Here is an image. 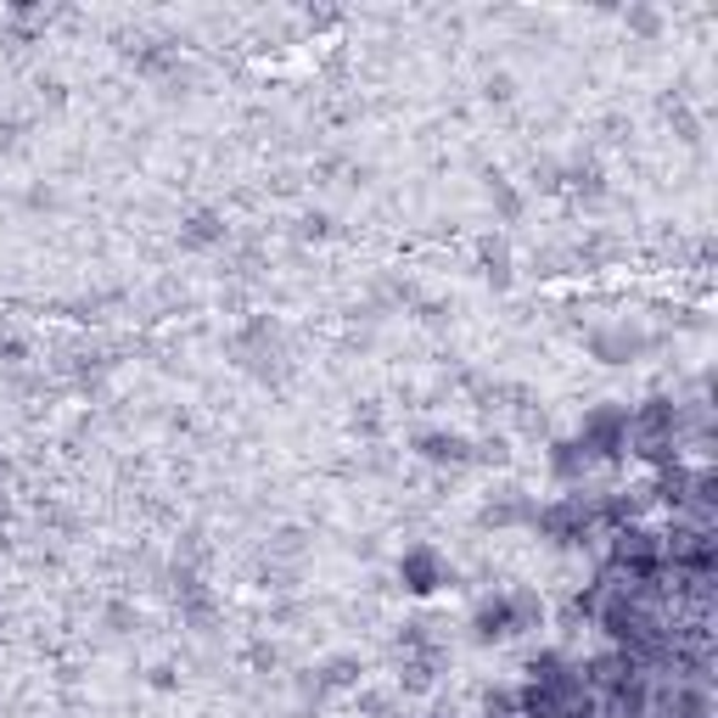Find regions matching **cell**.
Returning a JSON list of instances; mask_svg holds the SVG:
<instances>
[{"label":"cell","mask_w":718,"mask_h":718,"mask_svg":"<svg viewBox=\"0 0 718 718\" xmlns=\"http://www.w3.org/2000/svg\"><path fill=\"white\" fill-rule=\"evenodd\" d=\"M640 348H646L640 331H601V337H595V359H606V366H628Z\"/></svg>","instance_id":"obj_8"},{"label":"cell","mask_w":718,"mask_h":718,"mask_svg":"<svg viewBox=\"0 0 718 718\" xmlns=\"http://www.w3.org/2000/svg\"><path fill=\"white\" fill-rule=\"evenodd\" d=\"M353 674H359V663H353V657H331V663H326V674H320V685H353Z\"/></svg>","instance_id":"obj_14"},{"label":"cell","mask_w":718,"mask_h":718,"mask_svg":"<svg viewBox=\"0 0 718 718\" xmlns=\"http://www.w3.org/2000/svg\"><path fill=\"white\" fill-rule=\"evenodd\" d=\"M679 404L674 399H646L640 410H628V455H640L646 466H674L679 461Z\"/></svg>","instance_id":"obj_1"},{"label":"cell","mask_w":718,"mask_h":718,"mask_svg":"<svg viewBox=\"0 0 718 718\" xmlns=\"http://www.w3.org/2000/svg\"><path fill=\"white\" fill-rule=\"evenodd\" d=\"M511 606H516V623H522V628H533L538 617H545V606H538V595H533V589H516V595H511Z\"/></svg>","instance_id":"obj_13"},{"label":"cell","mask_w":718,"mask_h":718,"mask_svg":"<svg viewBox=\"0 0 718 718\" xmlns=\"http://www.w3.org/2000/svg\"><path fill=\"white\" fill-rule=\"evenodd\" d=\"M472 635H478V646H494V640H511V635H522V623H516V606H511V595H494V601H483V606H478V617H472Z\"/></svg>","instance_id":"obj_5"},{"label":"cell","mask_w":718,"mask_h":718,"mask_svg":"<svg viewBox=\"0 0 718 718\" xmlns=\"http://www.w3.org/2000/svg\"><path fill=\"white\" fill-rule=\"evenodd\" d=\"M589 466H595V461L584 455V443H578V438H567V443H551V472H556L562 483H578Z\"/></svg>","instance_id":"obj_10"},{"label":"cell","mask_w":718,"mask_h":718,"mask_svg":"<svg viewBox=\"0 0 718 718\" xmlns=\"http://www.w3.org/2000/svg\"><path fill=\"white\" fill-rule=\"evenodd\" d=\"M628 23H635V29H646V34H652V29H657V12H628Z\"/></svg>","instance_id":"obj_17"},{"label":"cell","mask_w":718,"mask_h":718,"mask_svg":"<svg viewBox=\"0 0 718 718\" xmlns=\"http://www.w3.org/2000/svg\"><path fill=\"white\" fill-rule=\"evenodd\" d=\"M399 578H404V589H410V595H432L449 573H443V562H438V551H432V545H410V551H404V562H399Z\"/></svg>","instance_id":"obj_6"},{"label":"cell","mask_w":718,"mask_h":718,"mask_svg":"<svg viewBox=\"0 0 718 718\" xmlns=\"http://www.w3.org/2000/svg\"><path fill=\"white\" fill-rule=\"evenodd\" d=\"M578 443L589 461H617L628 449V404H595L578 421Z\"/></svg>","instance_id":"obj_4"},{"label":"cell","mask_w":718,"mask_h":718,"mask_svg":"<svg viewBox=\"0 0 718 718\" xmlns=\"http://www.w3.org/2000/svg\"><path fill=\"white\" fill-rule=\"evenodd\" d=\"M489 203H500V214H505V219H516V214H522V203L511 197V186H505V180H500V174L489 180Z\"/></svg>","instance_id":"obj_15"},{"label":"cell","mask_w":718,"mask_h":718,"mask_svg":"<svg viewBox=\"0 0 718 718\" xmlns=\"http://www.w3.org/2000/svg\"><path fill=\"white\" fill-rule=\"evenodd\" d=\"M214 242H225V219L214 208H197L186 225H180V247H214Z\"/></svg>","instance_id":"obj_9"},{"label":"cell","mask_w":718,"mask_h":718,"mask_svg":"<svg viewBox=\"0 0 718 718\" xmlns=\"http://www.w3.org/2000/svg\"><path fill=\"white\" fill-rule=\"evenodd\" d=\"M483 707H489V718H511V712H516V696H511V690H489Z\"/></svg>","instance_id":"obj_16"},{"label":"cell","mask_w":718,"mask_h":718,"mask_svg":"<svg viewBox=\"0 0 718 718\" xmlns=\"http://www.w3.org/2000/svg\"><path fill=\"white\" fill-rule=\"evenodd\" d=\"M483 264H489L483 276H489L494 287H505V281H511V253H505V242H489V247H483Z\"/></svg>","instance_id":"obj_12"},{"label":"cell","mask_w":718,"mask_h":718,"mask_svg":"<svg viewBox=\"0 0 718 718\" xmlns=\"http://www.w3.org/2000/svg\"><path fill=\"white\" fill-rule=\"evenodd\" d=\"M668 556H663V538L640 522H623L612 533V578H628V584H646V578H663Z\"/></svg>","instance_id":"obj_2"},{"label":"cell","mask_w":718,"mask_h":718,"mask_svg":"<svg viewBox=\"0 0 718 718\" xmlns=\"http://www.w3.org/2000/svg\"><path fill=\"white\" fill-rule=\"evenodd\" d=\"M416 449H421L427 461H438V466H466L472 461V443L461 432H421Z\"/></svg>","instance_id":"obj_7"},{"label":"cell","mask_w":718,"mask_h":718,"mask_svg":"<svg viewBox=\"0 0 718 718\" xmlns=\"http://www.w3.org/2000/svg\"><path fill=\"white\" fill-rule=\"evenodd\" d=\"M432 718H443V712H432Z\"/></svg>","instance_id":"obj_18"},{"label":"cell","mask_w":718,"mask_h":718,"mask_svg":"<svg viewBox=\"0 0 718 718\" xmlns=\"http://www.w3.org/2000/svg\"><path fill=\"white\" fill-rule=\"evenodd\" d=\"M483 522H489V527H505V522H533V505L522 500V489H505V500H500V505L489 500Z\"/></svg>","instance_id":"obj_11"},{"label":"cell","mask_w":718,"mask_h":718,"mask_svg":"<svg viewBox=\"0 0 718 718\" xmlns=\"http://www.w3.org/2000/svg\"><path fill=\"white\" fill-rule=\"evenodd\" d=\"M601 522V500H584V494H567L556 505H538L533 511V527L556 538V545H584V533Z\"/></svg>","instance_id":"obj_3"}]
</instances>
